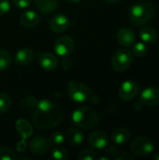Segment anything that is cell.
<instances>
[{"label": "cell", "mask_w": 159, "mask_h": 160, "mask_svg": "<svg viewBox=\"0 0 159 160\" xmlns=\"http://www.w3.org/2000/svg\"><path fill=\"white\" fill-rule=\"evenodd\" d=\"M88 143L95 149H104L109 144V139L103 131H94L88 136Z\"/></svg>", "instance_id": "obj_11"}, {"label": "cell", "mask_w": 159, "mask_h": 160, "mask_svg": "<svg viewBox=\"0 0 159 160\" xmlns=\"http://www.w3.org/2000/svg\"><path fill=\"white\" fill-rule=\"evenodd\" d=\"M155 15V7L149 2H139L129 10V19L135 25H143Z\"/></svg>", "instance_id": "obj_3"}, {"label": "cell", "mask_w": 159, "mask_h": 160, "mask_svg": "<svg viewBox=\"0 0 159 160\" xmlns=\"http://www.w3.org/2000/svg\"><path fill=\"white\" fill-rule=\"evenodd\" d=\"M155 150L153 142L147 137H137L130 144V151L138 157H147Z\"/></svg>", "instance_id": "obj_6"}, {"label": "cell", "mask_w": 159, "mask_h": 160, "mask_svg": "<svg viewBox=\"0 0 159 160\" xmlns=\"http://www.w3.org/2000/svg\"><path fill=\"white\" fill-rule=\"evenodd\" d=\"M65 141V136L61 131H54L51 134L49 138V142L51 144H53L54 146L61 145Z\"/></svg>", "instance_id": "obj_27"}, {"label": "cell", "mask_w": 159, "mask_h": 160, "mask_svg": "<svg viewBox=\"0 0 159 160\" xmlns=\"http://www.w3.org/2000/svg\"><path fill=\"white\" fill-rule=\"evenodd\" d=\"M67 95L73 101L85 102L90 99L92 94L86 84L71 81L67 85Z\"/></svg>", "instance_id": "obj_4"}, {"label": "cell", "mask_w": 159, "mask_h": 160, "mask_svg": "<svg viewBox=\"0 0 159 160\" xmlns=\"http://www.w3.org/2000/svg\"><path fill=\"white\" fill-rule=\"evenodd\" d=\"M39 64L43 69L47 71H53L58 65V60L51 52H37Z\"/></svg>", "instance_id": "obj_13"}, {"label": "cell", "mask_w": 159, "mask_h": 160, "mask_svg": "<svg viewBox=\"0 0 159 160\" xmlns=\"http://www.w3.org/2000/svg\"><path fill=\"white\" fill-rule=\"evenodd\" d=\"M153 158L155 160H159V153H157L153 156Z\"/></svg>", "instance_id": "obj_38"}, {"label": "cell", "mask_w": 159, "mask_h": 160, "mask_svg": "<svg viewBox=\"0 0 159 160\" xmlns=\"http://www.w3.org/2000/svg\"><path fill=\"white\" fill-rule=\"evenodd\" d=\"M96 158H97V155L91 149H83L80 152L78 156L79 160H94Z\"/></svg>", "instance_id": "obj_29"}, {"label": "cell", "mask_w": 159, "mask_h": 160, "mask_svg": "<svg viewBox=\"0 0 159 160\" xmlns=\"http://www.w3.org/2000/svg\"><path fill=\"white\" fill-rule=\"evenodd\" d=\"M56 105L52 102L50 99H40L39 101L37 102V106H36V111L38 112H48L52 110Z\"/></svg>", "instance_id": "obj_23"}, {"label": "cell", "mask_w": 159, "mask_h": 160, "mask_svg": "<svg viewBox=\"0 0 159 160\" xmlns=\"http://www.w3.org/2000/svg\"><path fill=\"white\" fill-rule=\"evenodd\" d=\"M30 151L36 156H43L51 149V143L43 136H36L29 142Z\"/></svg>", "instance_id": "obj_9"}, {"label": "cell", "mask_w": 159, "mask_h": 160, "mask_svg": "<svg viewBox=\"0 0 159 160\" xmlns=\"http://www.w3.org/2000/svg\"><path fill=\"white\" fill-rule=\"evenodd\" d=\"M140 87L139 84L135 81H126L124 82L118 91V95L124 101H131L133 100L139 94Z\"/></svg>", "instance_id": "obj_7"}, {"label": "cell", "mask_w": 159, "mask_h": 160, "mask_svg": "<svg viewBox=\"0 0 159 160\" xmlns=\"http://www.w3.org/2000/svg\"><path fill=\"white\" fill-rule=\"evenodd\" d=\"M61 67L64 70H68L71 68V61L68 58H64L61 62Z\"/></svg>", "instance_id": "obj_34"}, {"label": "cell", "mask_w": 159, "mask_h": 160, "mask_svg": "<svg viewBox=\"0 0 159 160\" xmlns=\"http://www.w3.org/2000/svg\"><path fill=\"white\" fill-rule=\"evenodd\" d=\"M132 52L134 55L138 57H142L147 54L148 52V48L144 42H138L136 43L133 48H132Z\"/></svg>", "instance_id": "obj_26"}, {"label": "cell", "mask_w": 159, "mask_h": 160, "mask_svg": "<svg viewBox=\"0 0 159 160\" xmlns=\"http://www.w3.org/2000/svg\"><path fill=\"white\" fill-rule=\"evenodd\" d=\"M69 21L64 14H56L50 21V27L55 33H62L68 28Z\"/></svg>", "instance_id": "obj_14"}, {"label": "cell", "mask_w": 159, "mask_h": 160, "mask_svg": "<svg viewBox=\"0 0 159 160\" xmlns=\"http://www.w3.org/2000/svg\"><path fill=\"white\" fill-rule=\"evenodd\" d=\"M16 159V154L14 151L7 147H3L0 149V160H14Z\"/></svg>", "instance_id": "obj_28"}, {"label": "cell", "mask_w": 159, "mask_h": 160, "mask_svg": "<svg viewBox=\"0 0 159 160\" xmlns=\"http://www.w3.org/2000/svg\"><path fill=\"white\" fill-rule=\"evenodd\" d=\"M140 38L144 43L153 44L157 39V30L150 26H143L140 30Z\"/></svg>", "instance_id": "obj_20"}, {"label": "cell", "mask_w": 159, "mask_h": 160, "mask_svg": "<svg viewBox=\"0 0 159 160\" xmlns=\"http://www.w3.org/2000/svg\"><path fill=\"white\" fill-rule=\"evenodd\" d=\"M104 1H106L108 3H116V2H119L121 0H104Z\"/></svg>", "instance_id": "obj_39"}, {"label": "cell", "mask_w": 159, "mask_h": 160, "mask_svg": "<svg viewBox=\"0 0 159 160\" xmlns=\"http://www.w3.org/2000/svg\"><path fill=\"white\" fill-rule=\"evenodd\" d=\"M25 149H26L25 140H22V141L18 143V145H17V151L20 152V153H22V152L25 151Z\"/></svg>", "instance_id": "obj_36"}, {"label": "cell", "mask_w": 159, "mask_h": 160, "mask_svg": "<svg viewBox=\"0 0 159 160\" xmlns=\"http://www.w3.org/2000/svg\"><path fill=\"white\" fill-rule=\"evenodd\" d=\"M11 100L7 94L0 93V113L7 112L10 108Z\"/></svg>", "instance_id": "obj_25"}, {"label": "cell", "mask_w": 159, "mask_h": 160, "mask_svg": "<svg viewBox=\"0 0 159 160\" xmlns=\"http://www.w3.org/2000/svg\"><path fill=\"white\" fill-rule=\"evenodd\" d=\"M37 99L34 97H27L23 99L22 103L25 109H36L37 106Z\"/></svg>", "instance_id": "obj_30"}, {"label": "cell", "mask_w": 159, "mask_h": 160, "mask_svg": "<svg viewBox=\"0 0 159 160\" xmlns=\"http://www.w3.org/2000/svg\"><path fill=\"white\" fill-rule=\"evenodd\" d=\"M20 22L22 25H23L24 27H27V28L35 27L40 22V16L35 11L27 10L21 14Z\"/></svg>", "instance_id": "obj_16"}, {"label": "cell", "mask_w": 159, "mask_h": 160, "mask_svg": "<svg viewBox=\"0 0 159 160\" xmlns=\"http://www.w3.org/2000/svg\"><path fill=\"white\" fill-rule=\"evenodd\" d=\"M12 3L18 8H26L31 5V0H12Z\"/></svg>", "instance_id": "obj_33"}, {"label": "cell", "mask_w": 159, "mask_h": 160, "mask_svg": "<svg viewBox=\"0 0 159 160\" xmlns=\"http://www.w3.org/2000/svg\"><path fill=\"white\" fill-rule=\"evenodd\" d=\"M36 7L44 14H50L58 7L59 0H34Z\"/></svg>", "instance_id": "obj_18"}, {"label": "cell", "mask_w": 159, "mask_h": 160, "mask_svg": "<svg viewBox=\"0 0 159 160\" xmlns=\"http://www.w3.org/2000/svg\"><path fill=\"white\" fill-rule=\"evenodd\" d=\"M141 103L153 107L159 104V89L156 87H147L141 94Z\"/></svg>", "instance_id": "obj_10"}, {"label": "cell", "mask_w": 159, "mask_h": 160, "mask_svg": "<svg viewBox=\"0 0 159 160\" xmlns=\"http://www.w3.org/2000/svg\"><path fill=\"white\" fill-rule=\"evenodd\" d=\"M10 8L9 0H0V16L6 14Z\"/></svg>", "instance_id": "obj_32"}, {"label": "cell", "mask_w": 159, "mask_h": 160, "mask_svg": "<svg viewBox=\"0 0 159 160\" xmlns=\"http://www.w3.org/2000/svg\"><path fill=\"white\" fill-rule=\"evenodd\" d=\"M104 149H105V154L108 155L110 158H115L119 154V151H118V149H117V147L115 145H109L108 144Z\"/></svg>", "instance_id": "obj_31"}, {"label": "cell", "mask_w": 159, "mask_h": 160, "mask_svg": "<svg viewBox=\"0 0 159 160\" xmlns=\"http://www.w3.org/2000/svg\"><path fill=\"white\" fill-rule=\"evenodd\" d=\"M112 141L116 145H123L127 143L131 138V132L127 128H118L112 133Z\"/></svg>", "instance_id": "obj_15"}, {"label": "cell", "mask_w": 159, "mask_h": 160, "mask_svg": "<svg viewBox=\"0 0 159 160\" xmlns=\"http://www.w3.org/2000/svg\"><path fill=\"white\" fill-rule=\"evenodd\" d=\"M116 39L120 45L124 47H130L135 43L136 36L131 29L127 27H123L118 30L116 34Z\"/></svg>", "instance_id": "obj_12"}, {"label": "cell", "mask_w": 159, "mask_h": 160, "mask_svg": "<svg viewBox=\"0 0 159 160\" xmlns=\"http://www.w3.org/2000/svg\"><path fill=\"white\" fill-rule=\"evenodd\" d=\"M67 141L71 146H80L83 142V134L77 128H70L67 132Z\"/></svg>", "instance_id": "obj_21"}, {"label": "cell", "mask_w": 159, "mask_h": 160, "mask_svg": "<svg viewBox=\"0 0 159 160\" xmlns=\"http://www.w3.org/2000/svg\"><path fill=\"white\" fill-rule=\"evenodd\" d=\"M72 122L78 128L93 129L98 126L99 116L89 107H80L72 113Z\"/></svg>", "instance_id": "obj_2"}, {"label": "cell", "mask_w": 159, "mask_h": 160, "mask_svg": "<svg viewBox=\"0 0 159 160\" xmlns=\"http://www.w3.org/2000/svg\"><path fill=\"white\" fill-rule=\"evenodd\" d=\"M67 1L69 2V3H71V4H76V3L80 2L81 0H67Z\"/></svg>", "instance_id": "obj_37"}, {"label": "cell", "mask_w": 159, "mask_h": 160, "mask_svg": "<svg viewBox=\"0 0 159 160\" xmlns=\"http://www.w3.org/2000/svg\"><path fill=\"white\" fill-rule=\"evenodd\" d=\"M116 160H133V157L127 153H124V154H121L120 156H117L115 158Z\"/></svg>", "instance_id": "obj_35"}, {"label": "cell", "mask_w": 159, "mask_h": 160, "mask_svg": "<svg viewBox=\"0 0 159 160\" xmlns=\"http://www.w3.org/2000/svg\"><path fill=\"white\" fill-rule=\"evenodd\" d=\"M62 121V112L58 106L48 112L35 111L32 117V122L37 128L50 129L57 127Z\"/></svg>", "instance_id": "obj_1"}, {"label": "cell", "mask_w": 159, "mask_h": 160, "mask_svg": "<svg viewBox=\"0 0 159 160\" xmlns=\"http://www.w3.org/2000/svg\"><path fill=\"white\" fill-rule=\"evenodd\" d=\"M132 60L133 57L131 52L127 49H119L112 55V65L117 72H124L130 67Z\"/></svg>", "instance_id": "obj_5"}, {"label": "cell", "mask_w": 159, "mask_h": 160, "mask_svg": "<svg viewBox=\"0 0 159 160\" xmlns=\"http://www.w3.org/2000/svg\"><path fill=\"white\" fill-rule=\"evenodd\" d=\"M11 64V56L8 52L0 50V71L7 69Z\"/></svg>", "instance_id": "obj_22"}, {"label": "cell", "mask_w": 159, "mask_h": 160, "mask_svg": "<svg viewBox=\"0 0 159 160\" xmlns=\"http://www.w3.org/2000/svg\"><path fill=\"white\" fill-rule=\"evenodd\" d=\"M17 132L22 136V140H27L33 134V128L28 121L25 119H19L15 124Z\"/></svg>", "instance_id": "obj_19"}, {"label": "cell", "mask_w": 159, "mask_h": 160, "mask_svg": "<svg viewBox=\"0 0 159 160\" xmlns=\"http://www.w3.org/2000/svg\"><path fill=\"white\" fill-rule=\"evenodd\" d=\"M52 157L55 160H67L68 159V154L67 150L60 145H57L54 147V149L52 152Z\"/></svg>", "instance_id": "obj_24"}, {"label": "cell", "mask_w": 159, "mask_h": 160, "mask_svg": "<svg viewBox=\"0 0 159 160\" xmlns=\"http://www.w3.org/2000/svg\"><path fill=\"white\" fill-rule=\"evenodd\" d=\"M34 60V52L28 48H22L15 54V62L20 66H26Z\"/></svg>", "instance_id": "obj_17"}, {"label": "cell", "mask_w": 159, "mask_h": 160, "mask_svg": "<svg viewBox=\"0 0 159 160\" xmlns=\"http://www.w3.org/2000/svg\"><path fill=\"white\" fill-rule=\"evenodd\" d=\"M75 42L73 38L68 36H63L59 38L54 43V51L61 57H66L69 55L73 52Z\"/></svg>", "instance_id": "obj_8"}]
</instances>
